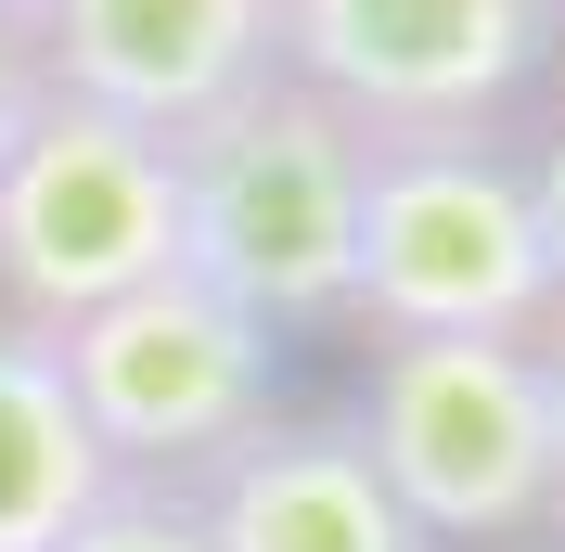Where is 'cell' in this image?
Instances as JSON below:
<instances>
[{
    "instance_id": "6da1fadb",
    "label": "cell",
    "mask_w": 565,
    "mask_h": 552,
    "mask_svg": "<svg viewBox=\"0 0 565 552\" xmlns=\"http://www.w3.org/2000/svg\"><path fill=\"white\" fill-rule=\"evenodd\" d=\"M180 155V270L232 296L270 335H321L348 321L360 283V180H373V129L348 104H321L309 77H257L218 116L168 141Z\"/></svg>"
},
{
    "instance_id": "7a4b0ae2",
    "label": "cell",
    "mask_w": 565,
    "mask_h": 552,
    "mask_svg": "<svg viewBox=\"0 0 565 552\" xmlns=\"http://www.w3.org/2000/svg\"><path fill=\"white\" fill-rule=\"evenodd\" d=\"M360 335H553V232H540V180L489 129H412L373 141L360 180Z\"/></svg>"
},
{
    "instance_id": "3957f363",
    "label": "cell",
    "mask_w": 565,
    "mask_h": 552,
    "mask_svg": "<svg viewBox=\"0 0 565 552\" xmlns=\"http://www.w3.org/2000/svg\"><path fill=\"white\" fill-rule=\"evenodd\" d=\"M360 449L424 552L527 540L553 514V385L540 335H386L360 385Z\"/></svg>"
},
{
    "instance_id": "277c9868",
    "label": "cell",
    "mask_w": 565,
    "mask_h": 552,
    "mask_svg": "<svg viewBox=\"0 0 565 552\" xmlns=\"http://www.w3.org/2000/svg\"><path fill=\"white\" fill-rule=\"evenodd\" d=\"M180 270V155L104 104H52L0 155V321L65 335L129 283Z\"/></svg>"
},
{
    "instance_id": "5b68a950",
    "label": "cell",
    "mask_w": 565,
    "mask_h": 552,
    "mask_svg": "<svg viewBox=\"0 0 565 552\" xmlns=\"http://www.w3.org/2000/svg\"><path fill=\"white\" fill-rule=\"evenodd\" d=\"M52 347H65V385L129 488H193L245 424H270V347L282 335L245 321L232 296H206L193 270L104 296Z\"/></svg>"
},
{
    "instance_id": "8992f818",
    "label": "cell",
    "mask_w": 565,
    "mask_h": 552,
    "mask_svg": "<svg viewBox=\"0 0 565 552\" xmlns=\"http://www.w3.org/2000/svg\"><path fill=\"white\" fill-rule=\"evenodd\" d=\"M565 39V0H282V77L348 104L373 141L489 129Z\"/></svg>"
},
{
    "instance_id": "52a82bcc",
    "label": "cell",
    "mask_w": 565,
    "mask_h": 552,
    "mask_svg": "<svg viewBox=\"0 0 565 552\" xmlns=\"http://www.w3.org/2000/svg\"><path fill=\"white\" fill-rule=\"evenodd\" d=\"M39 77L129 129H193L282 65V0H39Z\"/></svg>"
},
{
    "instance_id": "ba28073f",
    "label": "cell",
    "mask_w": 565,
    "mask_h": 552,
    "mask_svg": "<svg viewBox=\"0 0 565 552\" xmlns=\"http://www.w3.org/2000/svg\"><path fill=\"white\" fill-rule=\"evenodd\" d=\"M206 552H424L398 488L373 476L360 412H270L193 476Z\"/></svg>"
},
{
    "instance_id": "9c48e42d",
    "label": "cell",
    "mask_w": 565,
    "mask_h": 552,
    "mask_svg": "<svg viewBox=\"0 0 565 552\" xmlns=\"http://www.w3.org/2000/svg\"><path fill=\"white\" fill-rule=\"evenodd\" d=\"M104 488H116V463L65 385V347L39 321H0V552H65V527Z\"/></svg>"
},
{
    "instance_id": "30bf717a",
    "label": "cell",
    "mask_w": 565,
    "mask_h": 552,
    "mask_svg": "<svg viewBox=\"0 0 565 552\" xmlns=\"http://www.w3.org/2000/svg\"><path fill=\"white\" fill-rule=\"evenodd\" d=\"M65 552H206V514H193V488H129L116 476L104 501L65 527Z\"/></svg>"
},
{
    "instance_id": "8fae6325",
    "label": "cell",
    "mask_w": 565,
    "mask_h": 552,
    "mask_svg": "<svg viewBox=\"0 0 565 552\" xmlns=\"http://www.w3.org/2000/svg\"><path fill=\"white\" fill-rule=\"evenodd\" d=\"M52 104V77H39V52H26V26H0V155H13V129Z\"/></svg>"
},
{
    "instance_id": "7c38bea8",
    "label": "cell",
    "mask_w": 565,
    "mask_h": 552,
    "mask_svg": "<svg viewBox=\"0 0 565 552\" xmlns=\"http://www.w3.org/2000/svg\"><path fill=\"white\" fill-rule=\"evenodd\" d=\"M527 180H540V232H553V296H565V129L527 155Z\"/></svg>"
},
{
    "instance_id": "4fadbf2b",
    "label": "cell",
    "mask_w": 565,
    "mask_h": 552,
    "mask_svg": "<svg viewBox=\"0 0 565 552\" xmlns=\"http://www.w3.org/2000/svg\"><path fill=\"white\" fill-rule=\"evenodd\" d=\"M540 385H553V514H565V321L540 335Z\"/></svg>"
},
{
    "instance_id": "5bb4252c",
    "label": "cell",
    "mask_w": 565,
    "mask_h": 552,
    "mask_svg": "<svg viewBox=\"0 0 565 552\" xmlns=\"http://www.w3.org/2000/svg\"><path fill=\"white\" fill-rule=\"evenodd\" d=\"M0 26H39V0H0Z\"/></svg>"
}]
</instances>
